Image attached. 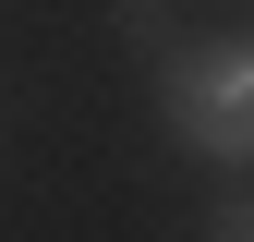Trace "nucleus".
Wrapping results in <instances>:
<instances>
[{
  "instance_id": "obj_1",
  "label": "nucleus",
  "mask_w": 254,
  "mask_h": 242,
  "mask_svg": "<svg viewBox=\"0 0 254 242\" xmlns=\"http://www.w3.org/2000/svg\"><path fill=\"white\" fill-rule=\"evenodd\" d=\"M157 121L218 170H254V37H194L157 60Z\"/></svg>"
},
{
  "instance_id": "obj_2",
  "label": "nucleus",
  "mask_w": 254,
  "mask_h": 242,
  "mask_svg": "<svg viewBox=\"0 0 254 242\" xmlns=\"http://www.w3.org/2000/svg\"><path fill=\"white\" fill-rule=\"evenodd\" d=\"M194 230H206V242H254V194H230V206H206Z\"/></svg>"
}]
</instances>
